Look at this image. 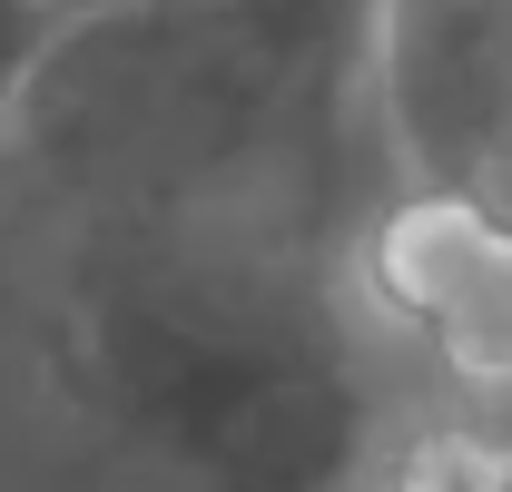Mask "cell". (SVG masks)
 Returning a JSON list of instances; mask_svg holds the SVG:
<instances>
[{
	"instance_id": "6da1fadb",
	"label": "cell",
	"mask_w": 512,
	"mask_h": 492,
	"mask_svg": "<svg viewBox=\"0 0 512 492\" xmlns=\"http://www.w3.org/2000/svg\"><path fill=\"white\" fill-rule=\"evenodd\" d=\"M394 394L335 246L0 168V492H365Z\"/></svg>"
},
{
	"instance_id": "7a4b0ae2",
	"label": "cell",
	"mask_w": 512,
	"mask_h": 492,
	"mask_svg": "<svg viewBox=\"0 0 512 492\" xmlns=\"http://www.w3.org/2000/svg\"><path fill=\"white\" fill-rule=\"evenodd\" d=\"M0 168L50 197L237 217L345 246L384 197L365 0H128L60 30Z\"/></svg>"
},
{
	"instance_id": "3957f363",
	"label": "cell",
	"mask_w": 512,
	"mask_h": 492,
	"mask_svg": "<svg viewBox=\"0 0 512 492\" xmlns=\"http://www.w3.org/2000/svg\"><path fill=\"white\" fill-rule=\"evenodd\" d=\"M335 286L404 384L512 404V217L493 197L384 187L335 246Z\"/></svg>"
},
{
	"instance_id": "277c9868",
	"label": "cell",
	"mask_w": 512,
	"mask_h": 492,
	"mask_svg": "<svg viewBox=\"0 0 512 492\" xmlns=\"http://www.w3.org/2000/svg\"><path fill=\"white\" fill-rule=\"evenodd\" d=\"M365 128L384 187L483 197L512 158V0H365Z\"/></svg>"
},
{
	"instance_id": "5b68a950",
	"label": "cell",
	"mask_w": 512,
	"mask_h": 492,
	"mask_svg": "<svg viewBox=\"0 0 512 492\" xmlns=\"http://www.w3.org/2000/svg\"><path fill=\"white\" fill-rule=\"evenodd\" d=\"M365 492H512V404L404 384L375 433Z\"/></svg>"
},
{
	"instance_id": "8992f818",
	"label": "cell",
	"mask_w": 512,
	"mask_h": 492,
	"mask_svg": "<svg viewBox=\"0 0 512 492\" xmlns=\"http://www.w3.org/2000/svg\"><path fill=\"white\" fill-rule=\"evenodd\" d=\"M60 50V20L40 10V0H0V128L20 119V99H30V79L50 69Z\"/></svg>"
},
{
	"instance_id": "52a82bcc",
	"label": "cell",
	"mask_w": 512,
	"mask_h": 492,
	"mask_svg": "<svg viewBox=\"0 0 512 492\" xmlns=\"http://www.w3.org/2000/svg\"><path fill=\"white\" fill-rule=\"evenodd\" d=\"M60 30H89V20H109V10H128V0H40Z\"/></svg>"
}]
</instances>
